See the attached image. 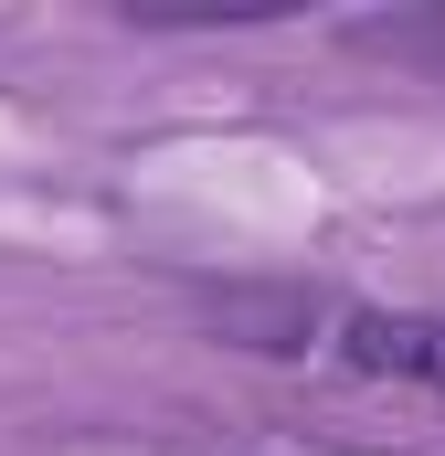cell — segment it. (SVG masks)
Wrapping results in <instances>:
<instances>
[{
  "mask_svg": "<svg viewBox=\"0 0 445 456\" xmlns=\"http://www.w3.org/2000/svg\"><path fill=\"white\" fill-rule=\"evenodd\" d=\"M339 350L360 371H403V382L445 393V319H425V308H350L339 319Z\"/></svg>",
  "mask_w": 445,
  "mask_h": 456,
  "instance_id": "1",
  "label": "cell"
}]
</instances>
